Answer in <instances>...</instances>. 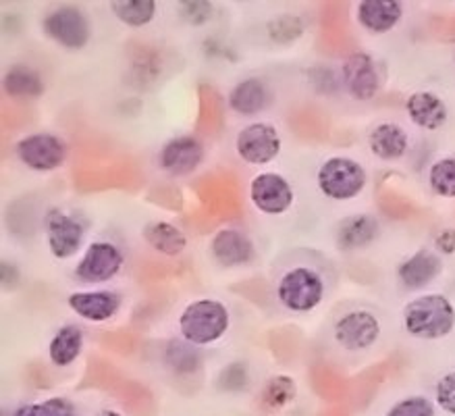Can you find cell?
Instances as JSON below:
<instances>
[{"label": "cell", "instance_id": "obj_33", "mask_svg": "<svg viewBox=\"0 0 455 416\" xmlns=\"http://www.w3.org/2000/svg\"><path fill=\"white\" fill-rule=\"evenodd\" d=\"M436 248L445 254H453L455 252V229H443L439 236H436Z\"/></svg>", "mask_w": 455, "mask_h": 416}, {"label": "cell", "instance_id": "obj_17", "mask_svg": "<svg viewBox=\"0 0 455 416\" xmlns=\"http://www.w3.org/2000/svg\"><path fill=\"white\" fill-rule=\"evenodd\" d=\"M355 17L366 32L387 34L402 21L403 9L395 0H362Z\"/></svg>", "mask_w": 455, "mask_h": 416}, {"label": "cell", "instance_id": "obj_14", "mask_svg": "<svg viewBox=\"0 0 455 416\" xmlns=\"http://www.w3.org/2000/svg\"><path fill=\"white\" fill-rule=\"evenodd\" d=\"M71 310L85 321L102 323L113 319L116 310L121 308V298L108 290H92V292H76L67 298Z\"/></svg>", "mask_w": 455, "mask_h": 416}, {"label": "cell", "instance_id": "obj_30", "mask_svg": "<svg viewBox=\"0 0 455 416\" xmlns=\"http://www.w3.org/2000/svg\"><path fill=\"white\" fill-rule=\"evenodd\" d=\"M304 28H301L299 20L295 15H281L268 23V34L275 42H291L299 38Z\"/></svg>", "mask_w": 455, "mask_h": 416}, {"label": "cell", "instance_id": "obj_26", "mask_svg": "<svg viewBox=\"0 0 455 416\" xmlns=\"http://www.w3.org/2000/svg\"><path fill=\"white\" fill-rule=\"evenodd\" d=\"M430 189L443 198H455V156H445L433 163L428 171Z\"/></svg>", "mask_w": 455, "mask_h": 416}, {"label": "cell", "instance_id": "obj_6", "mask_svg": "<svg viewBox=\"0 0 455 416\" xmlns=\"http://www.w3.org/2000/svg\"><path fill=\"white\" fill-rule=\"evenodd\" d=\"M17 158L32 171H54L67 161L69 146L54 133H32L15 146Z\"/></svg>", "mask_w": 455, "mask_h": 416}, {"label": "cell", "instance_id": "obj_5", "mask_svg": "<svg viewBox=\"0 0 455 416\" xmlns=\"http://www.w3.org/2000/svg\"><path fill=\"white\" fill-rule=\"evenodd\" d=\"M46 36L57 42L67 51H79L90 42V21L82 9L73 4H60L48 11L44 21H42Z\"/></svg>", "mask_w": 455, "mask_h": 416}, {"label": "cell", "instance_id": "obj_16", "mask_svg": "<svg viewBox=\"0 0 455 416\" xmlns=\"http://www.w3.org/2000/svg\"><path fill=\"white\" fill-rule=\"evenodd\" d=\"M405 111H408L411 124L427 132L441 130L449 117L447 104L443 102V98L428 90L414 92L405 102Z\"/></svg>", "mask_w": 455, "mask_h": 416}, {"label": "cell", "instance_id": "obj_4", "mask_svg": "<svg viewBox=\"0 0 455 416\" xmlns=\"http://www.w3.org/2000/svg\"><path fill=\"white\" fill-rule=\"evenodd\" d=\"M276 298L291 312L315 310L324 298V279L316 268L293 267L281 275Z\"/></svg>", "mask_w": 455, "mask_h": 416}, {"label": "cell", "instance_id": "obj_15", "mask_svg": "<svg viewBox=\"0 0 455 416\" xmlns=\"http://www.w3.org/2000/svg\"><path fill=\"white\" fill-rule=\"evenodd\" d=\"M212 259L219 262L220 267L233 268L248 265L254 256V244L243 231L239 229H220L217 236L212 237L211 244Z\"/></svg>", "mask_w": 455, "mask_h": 416}, {"label": "cell", "instance_id": "obj_13", "mask_svg": "<svg viewBox=\"0 0 455 416\" xmlns=\"http://www.w3.org/2000/svg\"><path fill=\"white\" fill-rule=\"evenodd\" d=\"M204 161V146L194 136H177L161 150V167L171 175L194 173Z\"/></svg>", "mask_w": 455, "mask_h": 416}, {"label": "cell", "instance_id": "obj_23", "mask_svg": "<svg viewBox=\"0 0 455 416\" xmlns=\"http://www.w3.org/2000/svg\"><path fill=\"white\" fill-rule=\"evenodd\" d=\"M144 240L150 244L156 252L164 256H177L181 254L188 246V237L180 228H175L173 223L155 221L148 223L144 228Z\"/></svg>", "mask_w": 455, "mask_h": 416}, {"label": "cell", "instance_id": "obj_1", "mask_svg": "<svg viewBox=\"0 0 455 416\" xmlns=\"http://www.w3.org/2000/svg\"><path fill=\"white\" fill-rule=\"evenodd\" d=\"M403 327L418 340L447 338L455 329V306L443 293H424L405 304Z\"/></svg>", "mask_w": 455, "mask_h": 416}, {"label": "cell", "instance_id": "obj_28", "mask_svg": "<svg viewBox=\"0 0 455 416\" xmlns=\"http://www.w3.org/2000/svg\"><path fill=\"white\" fill-rule=\"evenodd\" d=\"M13 416H79L76 404L67 397H48L38 404H26L17 408Z\"/></svg>", "mask_w": 455, "mask_h": 416}, {"label": "cell", "instance_id": "obj_3", "mask_svg": "<svg viewBox=\"0 0 455 416\" xmlns=\"http://www.w3.org/2000/svg\"><path fill=\"white\" fill-rule=\"evenodd\" d=\"M368 173L362 163L349 156H331L318 169V189L329 200L346 202L364 192Z\"/></svg>", "mask_w": 455, "mask_h": 416}, {"label": "cell", "instance_id": "obj_27", "mask_svg": "<svg viewBox=\"0 0 455 416\" xmlns=\"http://www.w3.org/2000/svg\"><path fill=\"white\" fill-rule=\"evenodd\" d=\"M295 381L291 377L287 375H276L270 379V381L264 385V391H262V402L267 408H273V410H279V408H285L287 404L293 402L295 397Z\"/></svg>", "mask_w": 455, "mask_h": 416}, {"label": "cell", "instance_id": "obj_25", "mask_svg": "<svg viewBox=\"0 0 455 416\" xmlns=\"http://www.w3.org/2000/svg\"><path fill=\"white\" fill-rule=\"evenodd\" d=\"M116 20L129 28H144L155 21L158 4L155 0H115L110 3Z\"/></svg>", "mask_w": 455, "mask_h": 416}, {"label": "cell", "instance_id": "obj_20", "mask_svg": "<svg viewBox=\"0 0 455 416\" xmlns=\"http://www.w3.org/2000/svg\"><path fill=\"white\" fill-rule=\"evenodd\" d=\"M379 236V223L372 215H354L343 219L337 228V246L341 250H360Z\"/></svg>", "mask_w": 455, "mask_h": 416}, {"label": "cell", "instance_id": "obj_7", "mask_svg": "<svg viewBox=\"0 0 455 416\" xmlns=\"http://www.w3.org/2000/svg\"><path fill=\"white\" fill-rule=\"evenodd\" d=\"M84 223L63 208H52L46 215V242L54 259L65 260L84 246Z\"/></svg>", "mask_w": 455, "mask_h": 416}, {"label": "cell", "instance_id": "obj_21", "mask_svg": "<svg viewBox=\"0 0 455 416\" xmlns=\"http://www.w3.org/2000/svg\"><path fill=\"white\" fill-rule=\"evenodd\" d=\"M4 92L15 100H34L44 92L40 73L28 65H13L3 77Z\"/></svg>", "mask_w": 455, "mask_h": 416}, {"label": "cell", "instance_id": "obj_22", "mask_svg": "<svg viewBox=\"0 0 455 416\" xmlns=\"http://www.w3.org/2000/svg\"><path fill=\"white\" fill-rule=\"evenodd\" d=\"M268 104V92L260 79L250 77L239 82L229 94V107L239 115H256Z\"/></svg>", "mask_w": 455, "mask_h": 416}, {"label": "cell", "instance_id": "obj_11", "mask_svg": "<svg viewBox=\"0 0 455 416\" xmlns=\"http://www.w3.org/2000/svg\"><path fill=\"white\" fill-rule=\"evenodd\" d=\"M125 256L113 242H92L76 267L77 279L88 284H104L119 275Z\"/></svg>", "mask_w": 455, "mask_h": 416}, {"label": "cell", "instance_id": "obj_18", "mask_svg": "<svg viewBox=\"0 0 455 416\" xmlns=\"http://www.w3.org/2000/svg\"><path fill=\"white\" fill-rule=\"evenodd\" d=\"M443 271L441 259L430 250H418L410 259H405L397 268L399 281L408 290H422L439 277Z\"/></svg>", "mask_w": 455, "mask_h": 416}, {"label": "cell", "instance_id": "obj_29", "mask_svg": "<svg viewBox=\"0 0 455 416\" xmlns=\"http://www.w3.org/2000/svg\"><path fill=\"white\" fill-rule=\"evenodd\" d=\"M385 416H435V406L424 396H410L393 404Z\"/></svg>", "mask_w": 455, "mask_h": 416}, {"label": "cell", "instance_id": "obj_12", "mask_svg": "<svg viewBox=\"0 0 455 416\" xmlns=\"http://www.w3.org/2000/svg\"><path fill=\"white\" fill-rule=\"evenodd\" d=\"M343 84L355 100H372L380 88L377 63L371 54L354 52L343 63Z\"/></svg>", "mask_w": 455, "mask_h": 416}, {"label": "cell", "instance_id": "obj_31", "mask_svg": "<svg viewBox=\"0 0 455 416\" xmlns=\"http://www.w3.org/2000/svg\"><path fill=\"white\" fill-rule=\"evenodd\" d=\"M436 404H439L441 410H445L447 414L455 416V371L447 372L439 379L435 389Z\"/></svg>", "mask_w": 455, "mask_h": 416}, {"label": "cell", "instance_id": "obj_8", "mask_svg": "<svg viewBox=\"0 0 455 416\" xmlns=\"http://www.w3.org/2000/svg\"><path fill=\"white\" fill-rule=\"evenodd\" d=\"M335 340L343 350L362 352L377 344L380 323L371 310H349L339 316L333 327Z\"/></svg>", "mask_w": 455, "mask_h": 416}, {"label": "cell", "instance_id": "obj_32", "mask_svg": "<svg viewBox=\"0 0 455 416\" xmlns=\"http://www.w3.org/2000/svg\"><path fill=\"white\" fill-rule=\"evenodd\" d=\"M214 7L211 3H206V0H192V3H181L180 4V13L183 20L188 23H192V26H202V23H206L211 20Z\"/></svg>", "mask_w": 455, "mask_h": 416}, {"label": "cell", "instance_id": "obj_24", "mask_svg": "<svg viewBox=\"0 0 455 416\" xmlns=\"http://www.w3.org/2000/svg\"><path fill=\"white\" fill-rule=\"evenodd\" d=\"M84 348V333L77 325L60 327L48 346V356L57 366H69L76 363Z\"/></svg>", "mask_w": 455, "mask_h": 416}, {"label": "cell", "instance_id": "obj_19", "mask_svg": "<svg viewBox=\"0 0 455 416\" xmlns=\"http://www.w3.org/2000/svg\"><path fill=\"white\" fill-rule=\"evenodd\" d=\"M368 146L372 155L380 161H397L410 148V136L402 125L380 124L368 136Z\"/></svg>", "mask_w": 455, "mask_h": 416}, {"label": "cell", "instance_id": "obj_2", "mask_svg": "<svg viewBox=\"0 0 455 416\" xmlns=\"http://www.w3.org/2000/svg\"><path fill=\"white\" fill-rule=\"evenodd\" d=\"M231 315L219 300L204 298L188 304L180 316L183 340L194 346H211L229 332Z\"/></svg>", "mask_w": 455, "mask_h": 416}, {"label": "cell", "instance_id": "obj_10", "mask_svg": "<svg viewBox=\"0 0 455 416\" xmlns=\"http://www.w3.org/2000/svg\"><path fill=\"white\" fill-rule=\"evenodd\" d=\"M237 155L248 164H268L281 152V133L273 124H250L237 136Z\"/></svg>", "mask_w": 455, "mask_h": 416}, {"label": "cell", "instance_id": "obj_9", "mask_svg": "<svg viewBox=\"0 0 455 416\" xmlns=\"http://www.w3.org/2000/svg\"><path fill=\"white\" fill-rule=\"evenodd\" d=\"M293 188L281 173H260L250 183V200L264 215L276 217L287 212L293 204Z\"/></svg>", "mask_w": 455, "mask_h": 416}, {"label": "cell", "instance_id": "obj_34", "mask_svg": "<svg viewBox=\"0 0 455 416\" xmlns=\"http://www.w3.org/2000/svg\"><path fill=\"white\" fill-rule=\"evenodd\" d=\"M94 416H123L119 410H110V408H107V410H100V412H96Z\"/></svg>", "mask_w": 455, "mask_h": 416}]
</instances>
